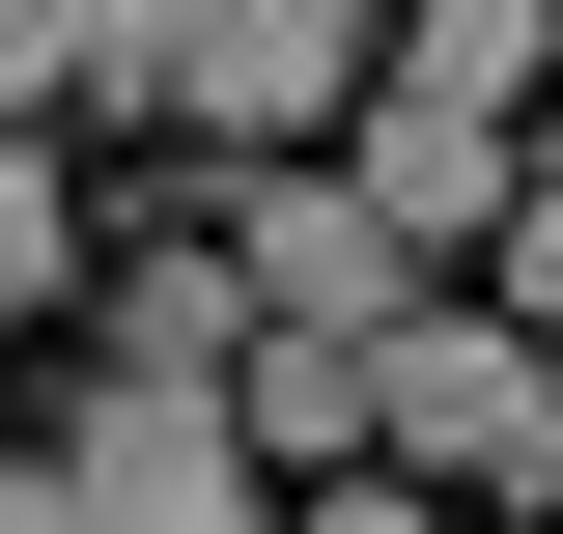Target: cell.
Here are the masks:
<instances>
[{
    "label": "cell",
    "mask_w": 563,
    "mask_h": 534,
    "mask_svg": "<svg viewBox=\"0 0 563 534\" xmlns=\"http://www.w3.org/2000/svg\"><path fill=\"white\" fill-rule=\"evenodd\" d=\"M536 85H563V0H395V85H366V198H395V254H507V198H536Z\"/></svg>",
    "instance_id": "cell-1"
},
{
    "label": "cell",
    "mask_w": 563,
    "mask_h": 534,
    "mask_svg": "<svg viewBox=\"0 0 563 534\" xmlns=\"http://www.w3.org/2000/svg\"><path fill=\"white\" fill-rule=\"evenodd\" d=\"M395 478H479L507 534H563V337L536 310H422L395 337Z\"/></svg>",
    "instance_id": "cell-2"
},
{
    "label": "cell",
    "mask_w": 563,
    "mask_h": 534,
    "mask_svg": "<svg viewBox=\"0 0 563 534\" xmlns=\"http://www.w3.org/2000/svg\"><path fill=\"white\" fill-rule=\"evenodd\" d=\"M57 478H85V507H113V534H254V394H225V366H85V422H57Z\"/></svg>",
    "instance_id": "cell-3"
},
{
    "label": "cell",
    "mask_w": 563,
    "mask_h": 534,
    "mask_svg": "<svg viewBox=\"0 0 563 534\" xmlns=\"http://www.w3.org/2000/svg\"><path fill=\"white\" fill-rule=\"evenodd\" d=\"M225 254H254L282 337H422V254H395V198H366V169H254V198H225Z\"/></svg>",
    "instance_id": "cell-4"
},
{
    "label": "cell",
    "mask_w": 563,
    "mask_h": 534,
    "mask_svg": "<svg viewBox=\"0 0 563 534\" xmlns=\"http://www.w3.org/2000/svg\"><path fill=\"white\" fill-rule=\"evenodd\" d=\"M339 85H395V29H366V0H198V85H169V113H198L225 169H282Z\"/></svg>",
    "instance_id": "cell-5"
},
{
    "label": "cell",
    "mask_w": 563,
    "mask_h": 534,
    "mask_svg": "<svg viewBox=\"0 0 563 534\" xmlns=\"http://www.w3.org/2000/svg\"><path fill=\"white\" fill-rule=\"evenodd\" d=\"M0 85H29V141L169 113V85H198V0H0Z\"/></svg>",
    "instance_id": "cell-6"
},
{
    "label": "cell",
    "mask_w": 563,
    "mask_h": 534,
    "mask_svg": "<svg viewBox=\"0 0 563 534\" xmlns=\"http://www.w3.org/2000/svg\"><path fill=\"white\" fill-rule=\"evenodd\" d=\"M225 394H254V450H282V478H366V450H395V337H254Z\"/></svg>",
    "instance_id": "cell-7"
},
{
    "label": "cell",
    "mask_w": 563,
    "mask_h": 534,
    "mask_svg": "<svg viewBox=\"0 0 563 534\" xmlns=\"http://www.w3.org/2000/svg\"><path fill=\"white\" fill-rule=\"evenodd\" d=\"M254 254H225V225H198V254H113V366H254Z\"/></svg>",
    "instance_id": "cell-8"
},
{
    "label": "cell",
    "mask_w": 563,
    "mask_h": 534,
    "mask_svg": "<svg viewBox=\"0 0 563 534\" xmlns=\"http://www.w3.org/2000/svg\"><path fill=\"white\" fill-rule=\"evenodd\" d=\"M479 310H536V337H563V141H536V198H507V254H479Z\"/></svg>",
    "instance_id": "cell-9"
},
{
    "label": "cell",
    "mask_w": 563,
    "mask_h": 534,
    "mask_svg": "<svg viewBox=\"0 0 563 534\" xmlns=\"http://www.w3.org/2000/svg\"><path fill=\"white\" fill-rule=\"evenodd\" d=\"M310 534H451V507H422V478H310Z\"/></svg>",
    "instance_id": "cell-10"
},
{
    "label": "cell",
    "mask_w": 563,
    "mask_h": 534,
    "mask_svg": "<svg viewBox=\"0 0 563 534\" xmlns=\"http://www.w3.org/2000/svg\"><path fill=\"white\" fill-rule=\"evenodd\" d=\"M0 534H113V507H85V478H57V450H29V478H0Z\"/></svg>",
    "instance_id": "cell-11"
}]
</instances>
